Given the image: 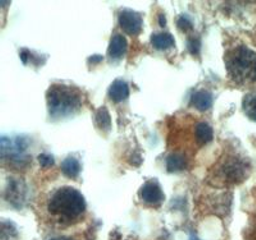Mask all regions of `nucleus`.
<instances>
[{"label":"nucleus","mask_w":256,"mask_h":240,"mask_svg":"<svg viewBox=\"0 0 256 240\" xmlns=\"http://www.w3.org/2000/svg\"><path fill=\"white\" fill-rule=\"evenodd\" d=\"M48 211L59 223H74L86 211V201L81 192L67 185L52 194L48 202Z\"/></svg>","instance_id":"1"},{"label":"nucleus","mask_w":256,"mask_h":240,"mask_svg":"<svg viewBox=\"0 0 256 240\" xmlns=\"http://www.w3.org/2000/svg\"><path fill=\"white\" fill-rule=\"evenodd\" d=\"M226 68L233 82L248 84L256 82V51L238 45L226 54Z\"/></svg>","instance_id":"2"},{"label":"nucleus","mask_w":256,"mask_h":240,"mask_svg":"<svg viewBox=\"0 0 256 240\" xmlns=\"http://www.w3.org/2000/svg\"><path fill=\"white\" fill-rule=\"evenodd\" d=\"M46 100L49 114L54 119L73 115L82 106L81 91L67 84H52L48 91Z\"/></svg>","instance_id":"3"},{"label":"nucleus","mask_w":256,"mask_h":240,"mask_svg":"<svg viewBox=\"0 0 256 240\" xmlns=\"http://www.w3.org/2000/svg\"><path fill=\"white\" fill-rule=\"evenodd\" d=\"M28 147L27 137H16L14 139L2 137V159L3 161L8 160L10 165L26 166L30 164V156L26 154Z\"/></svg>","instance_id":"4"},{"label":"nucleus","mask_w":256,"mask_h":240,"mask_svg":"<svg viewBox=\"0 0 256 240\" xmlns=\"http://www.w3.org/2000/svg\"><path fill=\"white\" fill-rule=\"evenodd\" d=\"M248 175V165L240 157H230L219 166L218 178L226 184H238Z\"/></svg>","instance_id":"5"},{"label":"nucleus","mask_w":256,"mask_h":240,"mask_svg":"<svg viewBox=\"0 0 256 240\" xmlns=\"http://www.w3.org/2000/svg\"><path fill=\"white\" fill-rule=\"evenodd\" d=\"M118 22H120V28L128 35L137 36L140 35L141 31H142V17H141L140 13L131 10V9L122 10L120 18H118Z\"/></svg>","instance_id":"6"},{"label":"nucleus","mask_w":256,"mask_h":240,"mask_svg":"<svg viewBox=\"0 0 256 240\" xmlns=\"http://www.w3.org/2000/svg\"><path fill=\"white\" fill-rule=\"evenodd\" d=\"M6 198L17 209L24 206L27 198V185L22 179H10L6 188Z\"/></svg>","instance_id":"7"},{"label":"nucleus","mask_w":256,"mask_h":240,"mask_svg":"<svg viewBox=\"0 0 256 240\" xmlns=\"http://www.w3.org/2000/svg\"><path fill=\"white\" fill-rule=\"evenodd\" d=\"M140 197L144 202L152 206H159L164 201V196L162 187L156 180H148L141 187L140 189Z\"/></svg>","instance_id":"8"},{"label":"nucleus","mask_w":256,"mask_h":240,"mask_svg":"<svg viewBox=\"0 0 256 240\" xmlns=\"http://www.w3.org/2000/svg\"><path fill=\"white\" fill-rule=\"evenodd\" d=\"M127 40L123 35H114L110 40V45L108 49V56L113 60H118L122 58L127 51Z\"/></svg>","instance_id":"9"},{"label":"nucleus","mask_w":256,"mask_h":240,"mask_svg":"<svg viewBox=\"0 0 256 240\" xmlns=\"http://www.w3.org/2000/svg\"><path fill=\"white\" fill-rule=\"evenodd\" d=\"M130 96V87L122 79H116L109 88V99L114 102H122Z\"/></svg>","instance_id":"10"},{"label":"nucleus","mask_w":256,"mask_h":240,"mask_svg":"<svg viewBox=\"0 0 256 240\" xmlns=\"http://www.w3.org/2000/svg\"><path fill=\"white\" fill-rule=\"evenodd\" d=\"M191 104L200 111L209 110L212 105V93L205 90H201L192 95Z\"/></svg>","instance_id":"11"},{"label":"nucleus","mask_w":256,"mask_h":240,"mask_svg":"<svg viewBox=\"0 0 256 240\" xmlns=\"http://www.w3.org/2000/svg\"><path fill=\"white\" fill-rule=\"evenodd\" d=\"M152 43L158 50H168L174 46L176 40L168 32H159V33H154L152 36Z\"/></svg>","instance_id":"12"},{"label":"nucleus","mask_w":256,"mask_h":240,"mask_svg":"<svg viewBox=\"0 0 256 240\" xmlns=\"http://www.w3.org/2000/svg\"><path fill=\"white\" fill-rule=\"evenodd\" d=\"M62 171L66 177L70 178V179H76L81 173V164L76 157L70 156L62 162Z\"/></svg>","instance_id":"13"},{"label":"nucleus","mask_w":256,"mask_h":240,"mask_svg":"<svg viewBox=\"0 0 256 240\" xmlns=\"http://www.w3.org/2000/svg\"><path fill=\"white\" fill-rule=\"evenodd\" d=\"M95 124L102 132H109L112 128V119L108 109L105 106L98 109L95 114Z\"/></svg>","instance_id":"14"},{"label":"nucleus","mask_w":256,"mask_h":240,"mask_svg":"<svg viewBox=\"0 0 256 240\" xmlns=\"http://www.w3.org/2000/svg\"><path fill=\"white\" fill-rule=\"evenodd\" d=\"M196 138L200 142L201 145H206L209 142L212 141V137H214V132H212V128L210 127L208 123H198L196 125Z\"/></svg>","instance_id":"15"},{"label":"nucleus","mask_w":256,"mask_h":240,"mask_svg":"<svg viewBox=\"0 0 256 240\" xmlns=\"http://www.w3.org/2000/svg\"><path fill=\"white\" fill-rule=\"evenodd\" d=\"M186 165L187 161L184 155L172 154L168 157V160H166V168H168V171H170V173L184 170L186 168Z\"/></svg>","instance_id":"16"},{"label":"nucleus","mask_w":256,"mask_h":240,"mask_svg":"<svg viewBox=\"0 0 256 240\" xmlns=\"http://www.w3.org/2000/svg\"><path fill=\"white\" fill-rule=\"evenodd\" d=\"M244 111L251 120L256 122V92L246 95L244 99Z\"/></svg>","instance_id":"17"},{"label":"nucleus","mask_w":256,"mask_h":240,"mask_svg":"<svg viewBox=\"0 0 256 240\" xmlns=\"http://www.w3.org/2000/svg\"><path fill=\"white\" fill-rule=\"evenodd\" d=\"M14 237H17V230H16L14 225L3 221V224H2V240H10Z\"/></svg>","instance_id":"18"},{"label":"nucleus","mask_w":256,"mask_h":240,"mask_svg":"<svg viewBox=\"0 0 256 240\" xmlns=\"http://www.w3.org/2000/svg\"><path fill=\"white\" fill-rule=\"evenodd\" d=\"M177 26L180 31H184V32H188L194 28V24H192L190 18L186 17V15H180V17H178Z\"/></svg>","instance_id":"19"},{"label":"nucleus","mask_w":256,"mask_h":240,"mask_svg":"<svg viewBox=\"0 0 256 240\" xmlns=\"http://www.w3.org/2000/svg\"><path fill=\"white\" fill-rule=\"evenodd\" d=\"M38 162L42 168H52L54 165V157L52 155L41 154L38 155Z\"/></svg>","instance_id":"20"},{"label":"nucleus","mask_w":256,"mask_h":240,"mask_svg":"<svg viewBox=\"0 0 256 240\" xmlns=\"http://www.w3.org/2000/svg\"><path fill=\"white\" fill-rule=\"evenodd\" d=\"M187 47H188L191 54L196 55V54H198V51H200V40H198V38H190L188 42H187Z\"/></svg>","instance_id":"21"},{"label":"nucleus","mask_w":256,"mask_h":240,"mask_svg":"<svg viewBox=\"0 0 256 240\" xmlns=\"http://www.w3.org/2000/svg\"><path fill=\"white\" fill-rule=\"evenodd\" d=\"M102 55H94L88 59V63H92V64H99L100 61H102Z\"/></svg>","instance_id":"22"},{"label":"nucleus","mask_w":256,"mask_h":240,"mask_svg":"<svg viewBox=\"0 0 256 240\" xmlns=\"http://www.w3.org/2000/svg\"><path fill=\"white\" fill-rule=\"evenodd\" d=\"M159 22H160V26L164 27L166 24V17H164V14H160L159 15Z\"/></svg>","instance_id":"23"},{"label":"nucleus","mask_w":256,"mask_h":240,"mask_svg":"<svg viewBox=\"0 0 256 240\" xmlns=\"http://www.w3.org/2000/svg\"><path fill=\"white\" fill-rule=\"evenodd\" d=\"M50 240H74L72 238H68V237H58V238H52Z\"/></svg>","instance_id":"24"},{"label":"nucleus","mask_w":256,"mask_h":240,"mask_svg":"<svg viewBox=\"0 0 256 240\" xmlns=\"http://www.w3.org/2000/svg\"><path fill=\"white\" fill-rule=\"evenodd\" d=\"M191 240H198V238H196V237H192Z\"/></svg>","instance_id":"25"}]
</instances>
